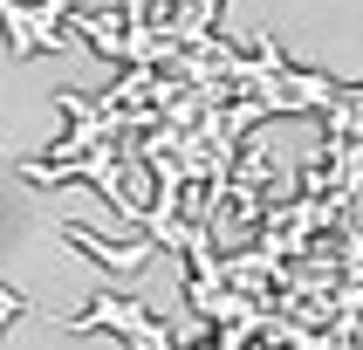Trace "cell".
Segmentation results:
<instances>
[{"mask_svg": "<svg viewBox=\"0 0 363 350\" xmlns=\"http://www.w3.org/2000/svg\"><path fill=\"white\" fill-rule=\"evenodd\" d=\"M76 329H117V337H130V350H179L164 337V323H151L138 302H110V295H103L89 316H76Z\"/></svg>", "mask_w": 363, "mask_h": 350, "instance_id": "1", "label": "cell"}]
</instances>
